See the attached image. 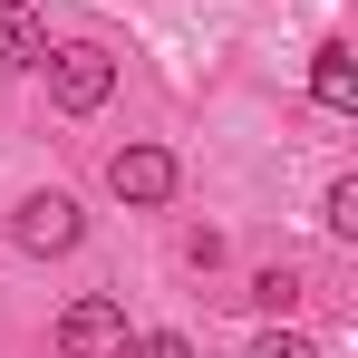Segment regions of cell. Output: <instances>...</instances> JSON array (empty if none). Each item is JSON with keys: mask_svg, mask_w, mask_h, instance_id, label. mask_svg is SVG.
Segmentation results:
<instances>
[{"mask_svg": "<svg viewBox=\"0 0 358 358\" xmlns=\"http://www.w3.org/2000/svg\"><path fill=\"white\" fill-rule=\"evenodd\" d=\"M49 97H59L68 117H87V107H107V87H117V59L97 49V39H68V49H49Z\"/></svg>", "mask_w": 358, "mask_h": 358, "instance_id": "6da1fadb", "label": "cell"}, {"mask_svg": "<svg viewBox=\"0 0 358 358\" xmlns=\"http://www.w3.org/2000/svg\"><path fill=\"white\" fill-rule=\"evenodd\" d=\"M59 358H126V310L107 291L68 300V310H59Z\"/></svg>", "mask_w": 358, "mask_h": 358, "instance_id": "7a4b0ae2", "label": "cell"}, {"mask_svg": "<svg viewBox=\"0 0 358 358\" xmlns=\"http://www.w3.org/2000/svg\"><path fill=\"white\" fill-rule=\"evenodd\" d=\"M78 233H87V213H78L68 194H29V203H20V223H10V242H20V252H39V262H49V252H78Z\"/></svg>", "mask_w": 358, "mask_h": 358, "instance_id": "3957f363", "label": "cell"}, {"mask_svg": "<svg viewBox=\"0 0 358 358\" xmlns=\"http://www.w3.org/2000/svg\"><path fill=\"white\" fill-rule=\"evenodd\" d=\"M107 194H117V203H165V194H175V155H165V145H117V155H107Z\"/></svg>", "mask_w": 358, "mask_h": 358, "instance_id": "277c9868", "label": "cell"}, {"mask_svg": "<svg viewBox=\"0 0 358 358\" xmlns=\"http://www.w3.org/2000/svg\"><path fill=\"white\" fill-rule=\"evenodd\" d=\"M310 97L339 107V117L358 107V59H349V39H320V49H310Z\"/></svg>", "mask_w": 358, "mask_h": 358, "instance_id": "5b68a950", "label": "cell"}, {"mask_svg": "<svg viewBox=\"0 0 358 358\" xmlns=\"http://www.w3.org/2000/svg\"><path fill=\"white\" fill-rule=\"evenodd\" d=\"M39 59H49V29L20 0H0V68H39Z\"/></svg>", "mask_w": 358, "mask_h": 358, "instance_id": "8992f818", "label": "cell"}, {"mask_svg": "<svg viewBox=\"0 0 358 358\" xmlns=\"http://www.w3.org/2000/svg\"><path fill=\"white\" fill-rule=\"evenodd\" d=\"M300 291H310V281H300V262H262L242 300H252V310H271V320H291V310H300Z\"/></svg>", "mask_w": 358, "mask_h": 358, "instance_id": "52a82bcc", "label": "cell"}, {"mask_svg": "<svg viewBox=\"0 0 358 358\" xmlns=\"http://www.w3.org/2000/svg\"><path fill=\"white\" fill-rule=\"evenodd\" d=\"M320 223H329L339 242H358V175H339V184H329V203H320Z\"/></svg>", "mask_w": 358, "mask_h": 358, "instance_id": "ba28073f", "label": "cell"}, {"mask_svg": "<svg viewBox=\"0 0 358 358\" xmlns=\"http://www.w3.org/2000/svg\"><path fill=\"white\" fill-rule=\"evenodd\" d=\"M252 358H320V339H310V329H262Z\"/></svg>", "mask_w": 358, "mask_h": 358, "instance_id": "9c48e42d", "label": "cell"}, {"mask_svg": "<svg viewBox=\"0 0 358 358\" xmlns=\"http://www.w3.org/2000/svg\"><path fill=\"white\" fill-rule=\"evenodd\" d=\"M126 358H194V339H175V329H145V339H126Z\"/></svg>", "mask_w": 358, "mask_h": 358, "instance_id": "30bf717a", "label": "cell"}]
</instances>
